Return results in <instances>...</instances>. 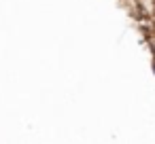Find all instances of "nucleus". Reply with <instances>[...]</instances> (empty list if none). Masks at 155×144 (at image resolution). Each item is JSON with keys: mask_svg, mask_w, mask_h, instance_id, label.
<instances>
[{"mask_svg": "<svg viewBox=\"0 0 155 144\" xmlns=\"http://www.w3.org/2000/svg\"><path fill=\"white\" fill-rule=\"evenodd\" d=\"M151 70H153V74H155V55H153V62H151Z\"/></svg>", "mask_w": 155, "mask_h": 144, "instance_id": "1", "label": "nucleus"}]
</instances>
